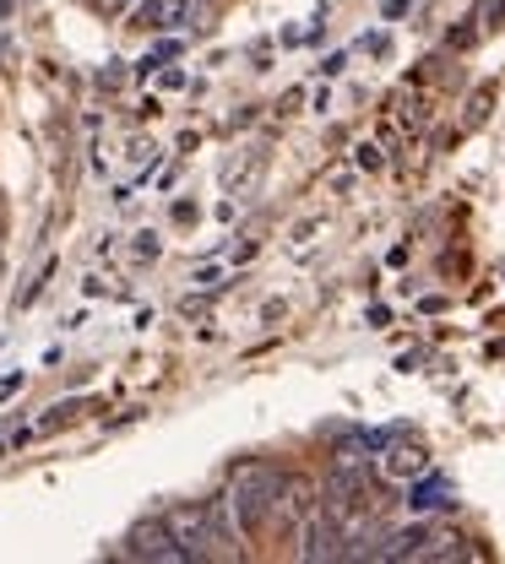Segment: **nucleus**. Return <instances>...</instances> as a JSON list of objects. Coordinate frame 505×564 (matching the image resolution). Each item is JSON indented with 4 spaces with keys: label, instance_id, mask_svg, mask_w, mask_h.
Segmentation results:
<instances>
[{
    "label": "nucleus",
    "instance_id": "obj_1",
    "mask_svg": "<svg viewBox=\"0 0 505 564\" xmlns=\"http://www.w3.org/2000/svg\"><path fill=\"white\" fill-rule=\"evenodd\" d=\"M375 473L364 467V456H343L337 467H332V478H326V510L348 527V532H359L364 521L375 516Z\"/></svg>",
    "mask_w": 505,
    "mask_h": 564
},
{
    "label": "nucleus",
    "instance_id": "obj_2",
    "mask_svg": "<svg viewBox=\"0 0 505 564\" xmlns=\"http://www.w3.org/2000/svg\"><path fill=\"white\" fill-rule=\"evenodd\" d=\"M278 489H283V473L278 467H267V462H250V467H239L234 473V510H239V521H245V532H256L272 510H278Z\"/></svg>",
    "mask_w": 505,
    "mask_h": 564
},
{
    "label": "nucleus",
    "instance_id": "obj_3",
    "mask_svg": "<svg viewBox=\"0 0 505 564\" xmlns=\"http://www.w3.org/2000/svg\"><path fill=\"white\" fill-rule=\"evenodd\" d=\"M348 538H354V532H348V527H343V521H337L326 505H321V510H315V516L299 527V549H293V554H299L304 564L348 560Z\"/></svg>",
    "mask_w": 505,
    "mask_h": 564
},
{
    "label": "nucleus",
    "instance_id": "obj_4",
    "mask_svg": "<svg viewBox=\"0 0 505 564\" xmlns=\"http://www.w3.org/2000/svg\"><path fill=\"white\" fill-rule=\"evenodd\" d=\"M169 532H174V543L191 554V560H217L213 549V527H207V505H174L169 516Z\"/></svg>",
    "mask_w": 505,
    "mask_h": 564
},
{
    "label": "nucleus",
    "instance_id": "obj_5",
    "mask_svg": "<svg viewBox=\"0 0 505 564\" xmlns=\"http://www.w3.org/2000/svg\"><path fill=\"white\" fill-rule=\"evenodd\" d=\"M126 560H147V564H185L191 554L174 543V532H169V521H142V527H131V538H126Z\"/></svg>",
    "mask_w": 505,
    "mask_h": 564
},
{
    "label": "nucleus",
    "instance_id": "obj_6",
    "mask_svg": "<svg viewBox=\"0 0 505 564\" xmlns=\"http://www.w3.org/2000/svg\"><path fill=\"white\" fill-rule=\"evenodd\" d=\"M321 505H326V489H315L304 473H289V478H283V489H278V516H283V521L304 527Z\"/></svg>",
    "mask_w": 505,
    "mask_h": 564
},
{
    "label": "nucleus",
    "instance_id": "obj_7",
    "mask_svg": "<svg viewBox=\"0 0 505 564\" xmlns=\"http://www.w3.org/2000/svg\"><path fill=\"white\" fill-rule=\"evenodd\" d=\"M207 527H213L217 560H234V554H239V538H245V521H239V510H234L228 494H213V499H207Z\"/></svg>",
    "mask_w": 505,
    "mask_h": 564
},
{
    "label": "nucleus",
    "instance_id": "obj_8",
    "mask_svg": "<svg viewBox=\"0 0 505 564\" xmlns=\"http://www.w3.org/2000/svg\"><path fill=\"white\" fill-rule=\"evenodd\" d=\"M142 22L147 28H158V33H180V28L196 22V0H147Z\"/></svg>",
    "mask_w": 505,
    "mask_h": 564
},
{
    "label": "nucleus",
    "instance_id": "obj_9",
    "mask_svg": "<svg viewBox=\"0 0 505 564\" xmlns=\"http://www.w3.org/2000/svg\"><path fill=\"white\" fill-rule=\"evenodd\" d=\"M425 467H430L425 445H391V451H386V462H380V473H386V478H419Z\"/></svg>",
    "mask_w": 505,
    "mask_h": 564
},
{
    "label": "nucleus",
    "instance_id": "obj_10",
    "mask_svg": "<svg viewBox=\"0 0 505 564\" xmlns=\"http://www.w3.org/2000/svg\"><path fill=\"white\" fill-rule=\"evenodd\" d=\"M408 505H413V510H440V505H451V499H445V484H440V478H430V484H413Z\"/></svg>",
    "mask_w": 505,
    "mask_h": 564
},
{
    "label": "nucleus",
    "instance_id": "obj_11",
    "mask_svg": "<svg viewBox=\"0 0 505 564\" xmlns=\"http://www.w3.org/2000/svg\"><path fill=\"white\" fill-rule=\"evenodd\" d=\"M473 22H479V28H484V33H495V28H501V22H505V0H484V6H479V17H473Z\"/></svg>",
    "mask_w": 505,
    "mask_h": 564
},
{
    "label": "nucleus",
    "instance_id": "obj_12",
    "mask_svg": "<svg viewBox=\"0 0 505 564\" xmlns=\"http://www.w3.org/2000/svg\"><path fill=\"white\" fill-rule=\"evenodd\" d=\"M359 169H386V152H380V141H364V147H359Z\"/></svg>",
    "mask_w": 505,
    "mask_h": 564
}]
</instances>
